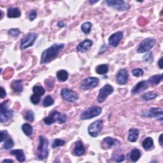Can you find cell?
Returning a JSON list of instances; mask_svg holds the SVG:
<instances>
[{"mask_svg":"<svg viewBox=\"0 0 163 163\" xmlns=\"http://www.w3.org/2000/svg\"><path fill=\"white\" fill-rule=\"evenodd\" d=\"M64 47V43H55L45 50L41 56L40 63L47 64L52 61Z\"/></svg>","mask_w":163,"mask_h":163,"instance_id":"1","label":"cell"},{"mask_svg":"<svg viewBox=\"0 0 163 163\" xmlns=\"http://www.w3.org/2000/svg\"><path fill=\"white\" fill-rule=\"evenodd\" d=\"M67 120V116L66 114L61 113L56 110L51 112L49 115L43 119L45 124L48 126H50L56 122H57L59 124H63L66 122Z\"/></svg>","mask_w":163,"mask_h":163,"instance_id":"2","label":"cell"},{"mask_svg":"<svg viewBox=\"0 0 163 163\" xmlns=\"http://www.w3.org/2000/svg\"><path fill=\"white\" fill-rule=\"evenodd\" d=\"M48 141L47 138L43 136H39V145L37 149V157L40 160H43L48 154Z\"/></svg>","mask_w":163,"mask_h":163,"instance_id":"3","label":"cell"},{"mask_svg":"<svg viewBox=\"0 0 163 163\" xmlns=\"http://www.w3.org/2000/svg\"><path fill=\"white\" fill-rule=\"evenodd\" d=\"M8 100L3 101L0 106V121L5 123L10 121L13 117V111L7 106Z\"/></svg>","mask_w":163,"mask_h":163,"instance_id":"4","label":"cell"},{"mask_svg":"<svg viewBox=\"0 0 163 163\" xmlns=\"http://www.w3.org/2000/svg\"><path fill=\"white\" fill-rule=\"evenodd\" d=\"M102 108L100 106H91L80 114V117L82 120H87L92 119L100 115Z\"/></svg>","mask_w":163,"mask_h":163,"instance_id":"5","label":"cell"},{"mask_svg":"<svg viewBox=\"0 0 163 163\" xmlns=\"http://www.w3.org/2000/svg\"><path fill=\"white\" fill-rule=\"evenodd\" d=\"M156 43V40L153 38H148L143 40L139 44L137 48V52L139 54L149 52L151 48L154 47Z\"/></svg>","mask_w":163,"mask_h":163,"instance_id":"6","label":"cell"},{"mask_svg":"<svg viewBox=\"0 0 163 163\" xmlns=\"http://www.w3.org/2000/svg\"><path fill=\"white\" fill-rule=\"evenodd\" d=\"M107 5L118 11H127L130 8L129 3L123 0H106Z\"/></svg>","mask_w":163,"mask_h":163,"instance_id":"7","label":"cell"},{"mask_svg":"<svg viewBox=\"0 0 163 163\" xmlns=\"http://www.w3.org/2000/svg\"><path fill=\"white\" fill-rule=\"evenodd\" d=\"M103 121L101 119L97 120L91 124L88 127V133L89 135L93 138H96L99 135L103 128Z\"/></svg>","mask_w":163,"mask_h":163,"instance_id":"8","label":"cell"},{"mask_svg":"<svg viewBox=\"0 0 163 163\" xmlns=\"http://www.w3.org/2000/svg\"><path fill=\"white\" fill-rule=\"evenodd\" d=\"M99 84V78L96 77H87L80 82V87L84 91L92 89Z\"/></svg>","mask_w":163,"mask_h":163,"instance_id":"9","label":"cell"},{"mask_svg":"<svg viewBox=\"0 0 163 163\" xmlns=\"http://www.w3.org/2000/svg\"><path fill=\"white\" fill-rule=\"evenodd\" d=\"M37 37V34L35 33V32H31V33L27 34L26 36L22 38L20 44V47L21 49L24 50L33 45Z\"/></svg>","mask_w":163,"mask_h":163,"instance_id":"10","label":"cell"},{"mask_svg":"<svg viewBox=\"0 0 163 163\" xmlns=\"http://www.w3.org/2000/svg\"><path fill=\"white\" fill-rule=\"evenodd\" d=\"M113 92V87L109 84L104 86L100 90L98 96H97V102L100 103H103L107 98V97L111 94Z\"/></svg>","mask_w":163,"mask_h":163,"instance_id":"11","label":"cell"},{"mask_svg":"<svg viewBox=\"0 0 163 163\" xmlns=\"http://www.w3.org/2000/svg\"><path fill=\"white\" fill-rule=\"evenodd\" d=\"M61 95L63 98L69 102L74 103L78 99V95L73 90L64 88L61 91Z\"/></svg>","mask_w":163,"mask_h":163,"instance_id":"12","label":"cell"},{"mask_svg":"<svg viewBox=\"0 0 163 163\" xmlns=\"http://www.w3.org/2000/svg\"><path fill=\"white\" fill-rule=\"evenodd\" d=\"M146 117L149 118H156L158 121L162 122L163 118V109L160 107L151 108L145 115Z\"/></svg>","mask_w":163,"mask_h":163,"instance_id":"13","label":"cell"},{"mask_svg":"<svg viewBox=\"0 0 163 163\" xmlns=\"http://www.w3.org/2000/svg\"><path fill=\"white\" fill-rule=\"evenodd\" d=\"M124 33L122 31H118L112 34L108 38V43L110 45L116 47L119 44L120 42L123 38Z\"/></svg>","mask_w":163,"mask_h":163,"instance_id":"14","label":"cell"},{"mask_svg":"<svg viewBox=\"0 0 163 163\" xmlns=\"http://www.w3.org/2000/svg\"><path fill=\"white\" fill-rule=\"evenodd\" d=\"M119 143V141L117 140L108 136V137L105 138L102 140L101 146L103 149L107 150V149H111L112 147H114V146H116Z\"/></svg>","mask_w":163,"mask_h":163,"instance_id":"15","label":"cell"},{"mask_svg":"<svg viewBox=\"0 0 163 163\" xmlns=\"http://www.w3.org/2000/svg\"><path fill=\"white\" fill-rule=\"evenodd\" d=\"M116 82L119 85H125L129 78L128 72L126 69H121L116 75Z\"/></svg>","mask_w":163,"mask_h":163,"instance_id":"16","label":"cell"},{"mask_svg":"<svg viewBox=\"0 0 163 163\" xmlns=\"http://www.w3.org/2000/svg\"><path fill=\"white\" fill-rule=\"evenodd\" d=\"M92 45V41L89 39H86L78 45V46L77 47V51L79 52L85 53L90 49Z\"/></svg>","mask_w":163,"mask_h":163,"instance_id":"17","label":"cell"},{"mask_svg":"<svg viewBox=\"0 0 163 163\" xmlns=\"http://www.w3.org/2000/svg\"><path fill=\"white\" fill-rule=\"evenodd\" d=\"M149 88V84L147 81L143 80L138 82L131 90V93L133 94L140 93L141 92H143L147 89Z\"/></svg>","mask_w":163,"mask_h":163,"instance_id":"18","label":"cell"},{"mask_svg":"<svg viewBox=\"0 0 163 163\" xmlns=\"http://www.w3.org/2000/svg\"><path fill=\"white\" fill-rule=\"evenodd\" d=\"M85 147L83 143L81 141H77L75 142V146L73 151V154L75 156H82L85 153Z\"/></svg>","mask_w":163,"mask_h":163,"instance_id":"19","label":"cell"},{"mask_svg":"<svg viewBox=\"0 0 163 163\" xmlns=\"http://www.w3.org/2000/svg\"><path fill=\"white\" fill-rule=\"evenodd\" d=\"M10 87L14 92H21L23 91V84L21 80H15L12 82Z\"/></svg>","mask_w":163,"mask_h":163,"instance_id":"20","label":"cell"},{"mask_svg":"<svg viewBox=\"0 0 163 163\" xmlns=\"http://www.w3.org/2000/svg\"><path fill=\"white\" fill-rule=\"evenodd\" d=\"M21 15V12L19 8L13 7L8 9L7 17L8 18H18Z\"/></svg>","mask_w":163,"mask_h":163,"instance_id":"21","label":"cell"},{"mask_svg":"<svg viewBox=\"0 0 163 163\" xmlns=\"http://www.w3.org/2000/svg\"><path fill=\"white\" fill-rule=\"evenodd\" d=\"M10 154L14 156L17 158V161L20 162H23L26 160V156L24 151L21 149H15L10 151Z\"/></svg>","mask_w":163,"mask_h":163,"instance_id":"22","label":"cell"},{"mask_svg":"<svg viewBox=\"0 0 163 163\" xmlns=\"http://www.w3.org/2000/svg\"><path fill=\"white\" fill-rule=\"evenodd\" d=\"M139 136V130L136 128H131L129 131L127 140L130 142H135Z\"/></svg>","mask_w":163,"mask_h":163,"instance_id":"23","label":"cell"},{"mask_svg":"<svg viewBox=\"0 0 163 163\" xmlns=\"http://www.w3.org/2000/svg\"><path fill=\"white\" fill-rule=\"evenodd\" d=\"M162 80V75H156L151 76L149 79L147 80L148 84H150L152 86H157L161 83V82Z\"/></svg>","mask_w":163,"mask_h":163,"instance_id":"24","label":"cell"},{"mask_svg":"<svg viewBox=\"0 0 163 163\" xmlns=\"http://www.w3.org/2000/svg\"><path fill=\"white\" fill-rule=\"evenodd\" d=\"M56 77H57V78L58 79L59 81L61 82H64L67 81L68 80V77H69V74H68L67 71L61 70H59L57 72Z\"/></svg>","mask_w":163,"mask_h":163,"instance_id":"25","label":"cell"},{"mask_svg":"<svg viewBox=\"0 0 163 163\" xmlns=\"http://www.w3.org/2000/svg\"><path fill=\"white\" fill-rule=\"evenodd\" d=\"M154 145V140L151 137L146 138L142 142L143 148L145 151L150 150Z\"/></svg>","mask_w":163,"mask_h":163,"instance_id":"26","label":"cell"},{"mask_svg":"<svg viewBox=\"0 0 163 163\" xmlns=\"http://www.w3.org/2000/svg\"><path fill=\"white\" fill-rule=\"evenodd\" d=\"M22 130L24 132V133L27 136H31L32 132H33V128H32V126L28 123L24 124L22 126Z\"/></svg>","mask_w":163,"mask_h":163,"instance_id":"27","label":"cell"},{"mask_svg":"<svg viewBox=\"0 0 163 163\" xmlns=\"http://www.w3.org/2000/svg\"><path fill=\"white\" fill-rule=\"evenodd\" d=\"M96 72L99 75H105L108 72V66L105 64L98 65L96 68Z\"/></svg>","mask_w":163,"mask_h":163,"instance_id":"28","label":"cell"},{"mask_svg":"<svg viewBox=\"0 0 163 163\" xmlns=\"http://www.w3.org/2000/svg\"><path fill=\"white\" fill-rule=\"evenodd\" d=\"M141 157V153L140 151L138 149H133L131 151V153H130V159H131L133 162H137L139 159Z\"/></svg>","mask_w":163,"mask_h":163,"instance_id":"29","label":"cell"},{"mask_svg":"<svg viewBox=\"0 0 163 163\" xmlns=\"http://www.w3.org/2000/svg\"><path fill=\"white\" fill-rule=\"evenodd\" d=\"M157 96V94L156 93V92H152V91L145 93L144 94H143V95L141 96L142 98H143L145 101H146L154 100L155 98H156Z\"/></svg>","mask_w":163,"mask_h":163,"instance_id":"30","label":"cell"},{"mask_svg":"<svg viewBox=\"0 0 163 163\" xmlns=\"http://www.w3.org/2000/svg\"><path fill=\"white\" fill-rule=\"evenodd\" d=\"M92 24L90 22H86L81 26V29L86 35H89L92 28Z\"/></svg>","mask_w":163,"mask_h":163,"instance_id":"31","label":"cell"},{"mask_svg":"<svg viewBox=\"0 0 163 163\" xmlns=\"http://www.w3.org/2000/svg\"><path fill=\"white\" fill-rule=\"evenodd\" d=\"M54 103V100L50 95L47 96L43 101V106L44 107H48L52 105Z\"/></svg>","mask_w":163,"mask_h":163,"instance_id":"32","label":"cell"},{"mask_svg":"<svg viewBox=\"0 0 163 163\" xmlns=\"http://www.w3.org/2000/svg\"><path fill=\"white\" fill-rule=\"evenodd\" d=\"M13 146H14V142H13V140L10 137H7L5 139L3 145V149H6V150H8V149H12Z\"/></svg>","mask_w":163,"mask_h":163,"instance_id":"33","label":"cell"},{"mask_svg":"<svg viewBox=\"0 0 163 163\" xmlns=\"http://www.w3.org/2000/svg\"><path fill=\"white\" fill-rule=\"evenodd\" d=\"M32 91H33L34 94L40 96H43L45 93V90L44 88L40 86H35L32 87Z\"/></svg>","mask_w":163,"mask_h":163,"instance_id":"34","label":"cell"},{"mask_svg":"<svg viewBox=\"0 0 163 163\" xmlns=\"http://www.w3.org/2000/svg\"><path fill=\"white\" fill-rule=\"evenodd\" d=\"M143 61L146 63H151L154 60V56L151 51L148 52L143 57Z\"/></svg>","mask_w":163,"mask_h":163,"instance_id":"35","label":"cell"},{"mask_svg":"<svg viewBox=\"0 0 163 163\" xmlns=\"http://www.w3.org/2000/svg\"><path fill=\"white\" fill-rule=\"evenodd\" d=\"M24 119L29 122H32L35 119V114L32 110H27L24 116Z\"/></svg>","mask_w":163,"mask_h":163,"instance_id":"36","label":"cell"},{"mask_svg":"<svg viewBox=\"0 0 163 163\" xmlns=\"http://www.w3.org/2000/svg\"><path fill=\"white\" fill-rule=\"evenodd\" d=\"M65 143H66V142H65V141L62 140H61V139H55L53 141V143L52 145V148L53 149H56V148H57L58 146H62L63 145H65Z\"/></svg>","mask_w":163,"mask_h":163,"instance_id":"37","label":"cell"},{"mask_svg":"<svg viewBox=\"0 0 163 163\" xmlns=\"http://www.w3.org/2000/svg\"><path fill=\"white\" fill-rule=\"evenodd\" d=\"M21 33V31L18 29H11L8 31V35L11 37L17 38Z\"/></svg>","mask_w":163,"mask_h":163,"instance_id":"38","label":"cell"},{"mask_svg":"<svg viewBox=\"0 0 163 163\" xmlns=\"http://www.w3.org/2000/svg\"><path fill=\"white\" fill-rule=\"evenodd\" d=\"M30 100H31V102L34 104V105H38L40 102V100H41V97L40 96H38L35 94H32L31 97H30Z\"/></svg>","mask_w":163,"mask_h":163,"instance_id":"39","label":"cell"},{"mask_svg":"<svg viewBox=\"0 0 163 163\" xmlns=\"http://www.w3.org/2000/svg\"><path fill=\"white\" fill-rule=\"evenodd\" d=\"M132 73L135 77H141L143 75L144 72H143V70H141V68H136L132 71Z\"/></svg>","mask_w":163,"mask_h":163,"instance_id":"40","label":"cell"},{"mask_svg":"<svg viewBox=\"0 0 163 163\" xmlns=\"http://www.w3.org/2000/svg\"><path fill=\"white\" fill-rule=\"evenodd\" d=\"M37 16V12L35 10H32L29 14V19L31 21H34Z\"/></svg>","mask_w":163,"mask_h":163,"instance_id":"41","label":"cell"},{"mask_svg":"<svg viewBox=\"0 0 163 163\" xmlns=\"http://www.w3.org/2000/svg\"><path fill=\"white\" fill-rule=\"evenodd\" d=\"M113 159L116 161V162H121L125 160V156H124V155L121 154V155H119V156H116L113 157Z\"/></svg>","mask_w":163,"mask_h":163,"instance_id":"42","label":"cell"},{"mask_svg":"<svg viewBox=\"0 0 163 163\" xmlns=\"http://www.w3.org/2000/svg\"><path fill=\"white\" fill-rule=\"evenodd\" d=\"M8 137V132L5 130H3V131H1V142H3L5 140V139Z\"/></svg>","mask_w":163,"mask_h":163,"instance_id":"43","label":"cell"},{"mask_svg":"<svg viewBox=\"0 0 163 163\" xmlns=\"http://www.w3.org/2000/svg\"><path fill=\"white\" fill-rule=\"evenodd\" d=\"M0 96H1V98L3 99L4 98V97L7 96V92H6V91L5 89L3 87H0Z\"/></svg>","mask_w":163,"mask_h":163,"instance_id":"44","label":"cell"},{"mask_svg":"<svg viewBox=\"0 0 163 163\" xmlns=\"http://www.w3.org/2000/svg\"><path fill=\"white\" fill-rule=\"evenodd\" d=\"M57 26H58V27H64L67 26V24H65L64 22H62V21H60V22H58Z\"/></svg>","mask_w":163,"mask_h":163,"instance_id":"45","label":"cell"},{"mask_svg":"<svg viewBox=\"0 0 163 163\" xmlns=\"http://www.w3.org/2000/svg\"><path fill=\"white\" fill-rule=\"evenodd\" d=\"M158 66L159 67L161 68V69H162L163 67H162V57H161L159 61H158Z\"/></svg>","mask_w":163,"mask_h":163,"instance_id":"46","label":"cell"},{"mask_svg":"<svg viewBox=\"0 0 163 163\" xmlns=\"http://www.w3.org/2000/svg\"><path fill=\"white\" fill-rule=\"evenodd\" d=\"M162 136H163V135H162V134H161V135H160V136H159V143H160L161 146H162Z\"/></svg>","mask_w":163,"mask_h":163,"instance_id":"47","label":"cell"},{"mask_svg":"<svg viewBox=\"0 0 163 163\" xmlns=\"http://www.w3.org/2000/svg\"><path fill=\"white\" fill-rule=\"evenodd\" d=\"M5 162H13V161L11 159H5L2 161V163H5Z\"/></svg>","mask_w":163,"mask_h":163,"instance_id":"48","label":"cell"},{"mask_svg":"<svg viewBox=\"0 0 163 163\" xmlns=\"http://www.w3.org/2000/svg\"><path fill=\"white\" fill-rule=\"evenodd\" d=\"M98 2V0H95V1H89V3L91 4V5H94V3H97Z\"/></svg>","mask_w":163,"mask_h":163,"instance_id":"49","label":"cell"}]
</instances>
